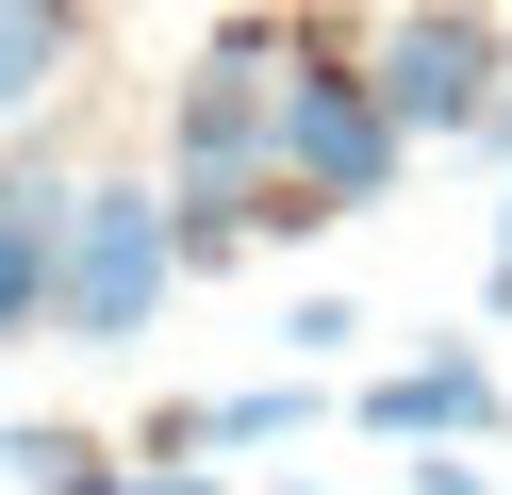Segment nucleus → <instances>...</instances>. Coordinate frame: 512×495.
Returning <instances> with one entry per match:
<instances>
[{"mask_svg": "<svg viewBox=\"0 0 512 495\" xmlns=\"http://www.w3.org/2000/svg\"><path fill=\"white\" fill-rule=\"evenodd\" d=\"M281 83H298V33L248 0L166 99V198H265L281 182Z\"/></svg>", "mask_w": 512, "mask_h": 495, "instance_id": "f257e3e1", "label": "nucleus"}, {"mask_svg": "<svg viewBox=\"0 0 512 495\" xmlns=\"http://www.w3.org/2000/svg\"><path fill=\"white\" fill-rule=\"evenodd\" d=\"M166 281H182L166 182H83L67 198V297H50V330H67V347H149Z\"/></svg>", "mask_w": 512, "mask_h": 495, "instance_id": "f03ea898", "label": "nucleus"}, {"mask_svg": "<svg viewBox=\"0 0 512 495\" xmlns=\"http://www.w3.org/2000/svg\"><path fill=\"white\" fill-rule=\"evenodd\" d=\"M397 165H413V132H397V99L364 83V50H314V33H298V83H281V182H298L314 215H380Z\"/></svg>", "mask_w": 512, "mask_h": 495, "instance_id": "7ed1b4c3", "label": "nucleus"}, {"mask_svg": "<svg viewBox=\"0 0 512 495\" xmlns=\"http://www.w3.org/2000/svg\"><path fill=\"white\" fill-rule=\"evenodd\" d=\"M364 83L397 99V132H413V149H463V132L496 116V83H512V33L479 17V0H413V17L364 50Z\"/></svg>", "mask_w": 512, "mask_h": 495, "instance_id": "20e7f679", "label": "nucleus"}, {"mask_svg": "<svg viewBox=\"0 0 512 495\" xmlns=\"http://www.w3.org/2000/svg\"><path fill=\"white\" fill-rule=\"evenodd\" d=\"M364 429H380V446H496L512 396H496L479 347H430V363H397V380H364Z\"/></svg>", "mask_w": 512, "mask_h": 495, "instance_id": "39448f33", "label": "nucleus"}, {"mask_svg": "<svg viewBox=\"0 0 512 495\" xmlns=\"http://www.w3.org/2000/svg\"><path fill=\"white\" fill-rule=\"evenodd\" d=\"M67 165H0V347H34L50 297H67Z\"/></svg>", "mask_w": 512, "mask_h": 495, "instance_id": "423d86ee", "label": "nucleus"}, {"mask_svg": "<svg viewBox=\"0 0 512 495\" xmlns=\"http://www.w3.org/2000/svg\"><path fill=\"white\" fill-rule=\"evenodd\" d=\"M314 429V380H232V396H182V413H149V446H298Z\"/></svg>", "mask_w": 512, "mask_h": 495, "instance_id": "0eeeda50", "label": "nucleus"}, {"mask_svg": "<svg viewBox=\"0 0 512 495\" xmlns=\"http://www.w3.org/2000/svg\"><path fill=\"white\" fill-rule=\"evenodd\" d=\"M83 66V0H0V132L50 116V83Z\"/></svg>", "mask_w": 512, "mask_h": 495, "instance_id": "6e6552de", "label": "nucleus"}, {"mask_svg": "<svg viewBox=\"0 0 512 495\" xmlns=\"http://www.w3.org/2000/svg\"><path fill=\"white\" fill-rule=\"evenodd\" d=\"M0 479H17V495H133V462H116L100 429H50V413H17V429H0Z\"/></svg>", "mask_w": 512, "mask_h": 495, "instance_id": "1a4fd4ad", "label": "nucleus"}, {"mask_svg": "<svg viewBox=\"0 0 512 495\" xmlns=\"http://www.w3.org/2000/svg\"><path fill=\"white\" fill-rule=\"evenodd\" d=\"M281 347H298V363H347V347H364V297H298V314H281Z\"/></svg>", "mask_w": 512, "mask_h": 495, "instance_id": "9d476101", "label": "nucleus"}, {"mask_svg": "<svg viewBox=\"0 0 512 495\" xmlns=\"http://www.w3.org/2000/svg\"><path fill=\"white\" fill-rule=\"evenodd\" d=\"M133 495H232V479H215L199 446H149V462H133Z\"/></svg>", "mask_w": 512, "mask_h": 495, "instance_id": "9b49d317", "label": "nucleus"}, {"mask_svg": "<svg viewBox=\"0 0 512 495\" xmlns=\"http://www.w3.org/2000/svg\"><path fill=\"white\" fill-rule=\"evenodd\" d=\"M281 495H331V479H281Z\"/></svg>", "mask_w": 512, "mask_h": 495, "instance_id": "f8f14e48", "label": "nucleus"}]
</instances>
